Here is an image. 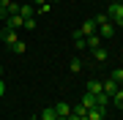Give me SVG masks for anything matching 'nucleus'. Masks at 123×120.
I'll return each mask as SVG.
<instances>
[{
    "mask_svg": "<svg viewBox=\"0 0 123 120\" xmlns=\"http://www.w3.org/2000/svg\"><path fill=\"white\" fill-rule=\"evenodd\" d=\"M22 25H25V19L19 17V14H11V17L6 19V27H8V30H19Z\"/></svg>",
    "mask_w": 123,
    "mask_h": 120,
    "instance_id": "1",
    "label": "nucleus"
},
{
    "mask_svg": "<svg viewBox=\"0 0 123 120\" xmlns=\"http://www.w3.org/2000/svg\"><path fill=\"white\" fill-rule=\"evenodd\" d=\"M98 36H101V38H112V36H115V25L110 22V19H107L104 25H98Z\"/></svg>",
    "mask_w": 123,
    "mask_h": 120,
    "instance_id": "2",
    "label": "nucleus"
},
{
    "mask_svg": "<svg viewBox=\"0 0 123 120\" xmlns=\"http://www.w3.org/2000/svg\"><path fill=\"white\" fill-rule=\"evenodd\" d=\"M107 17L118 22V19L123 17V3H110V11H107Z\"/></svg>",
    "mask_w": 123,
    "mask_h": 120,
    "instance_id": "3",
    "label": "nucleus"
},
{
    "mask_svg": "<svg viewBox=\"0 0 123 120\" xmlns=\"http://www.w3.org/2000/svg\"><path fill=\"white\" fill-rule=\"evenodd\" d=\"M79 30H82V36H93V33H98V25L93 22V17H90V19H85V25L79 27Z\"/></svg>",
    "mask_w": 123,
    "mask_h": 120,
    "instance_id": "4",
    "label": "nucleus"
},
{
    "mask_svg": "<svg viewBox=\"0 0 123 120\" xmlns=\"http://www.w3.org/2000/svg\"><path fill=\"white\" fill-rule=\"evenodd\" d=\"M0 36H3V44H17V41H19V36H17V30H8V27H6V30L3 33H0Z\"/></svg>",
    "mask_w": 123,
    "mask_h": 120,
    "instance_id": "5",
    "label": "nucleus"
},
{
    "mask_svg": "<svg viewBox=\"0 0 123 120\" xmlns=\"http://www.w3.org/2000/svg\"><path fill=\"white\" fill-rule=\"evenodd\" d=\"M55 115H57V117H68V115H71V107H68L66 101L55 104Z\"/></svg>",
    "mask_w": 123,
    "mask_h": 120,
    "instance_id": "6",
    "label": "nucleus"
},
{
    "mask_svg": "<svg viewBox=\"0 0 123 120\" xmlns=\"http://www.w3.org/2000/svg\"><path fill=\"white\" fill-rule=\"evenodd\" d=\"M118 87H120V85L115 82V79H107V82H101V90H104L107 96H112V93H115V90H118Z\"/></svg>",
    "mask_w": 123,
    "mask_h": 120,
    "instance_id": "7",
    "label": "nucleus"
},
{
    "mask_svg": "<svg viewBox=\"0 0 123 120\" xmlns=\"http://www.w3.org/2000/svg\"><path fill=\"white\" fill-rule=\"evenodd\" d=\"M33 14H36V6H30V3L19 6V17H22V19H27V17H33Z\"/></svg>",
    "mask_w": 123,
    "mask_h": 120,
    "instance_id": "8",
    "label": "nucleus"
},
{
    "mask_svg": "<svg viewBox=\"0 0 123 120\" xmlns=\"http://www.w3.org/2000/svg\"><path fill=\"white\" fill-rule=\"evenodd\" d=\"M71 38H74V46H77V49H85V36H82V30H74V33H71Z\"/></svg>",
    "mask_w": 123,
    "mask_h": 120,
    "instance_id": "9",
    "label": "nucleus"
},
{
    "mask_svg": "<svg viewBox=\"0 0 123 120\" xmlns=\"http://www.w3.org/2000/svg\"><path fill=\"white\" fill-rule=\"evenodd\" d=\"M85 46H90V49H98V46H101V36H98V33H93V36H88V41H85Z\"/></svg>",
    "mask_w": 123,
    "mask_h": 120,
    "instance_id": "10",
    "label": "nucleus"
},
{
    "mask_svg": "<svg viewBox=\"0 0 123 120\" xmlns=\"http://www.w3.org/2000/svg\"><path fill=\"white\" fill-rule=\"evenodd\" d=\"M110 98H112V104H115V107H118V109H123V90H120V87L115 90V93H112Z\"/></svg>",
    "mask_w": 123,
    "mask_h": 120,
    "instance_id": "11",
    "label": "nucleus"
},
{
    "mask_svg": "<svg viewBox=\"0 0 123 120\" xmlns=\"http://www.w3.org/2000/svg\"><path fill=\"white\" fill-rule=\"evenodd\" d=\"M88 93H90V96H98V93H101V82H98V79H90V82H88Z\"/></svg>",
    "mask_w": 123,
    "mask_h": 120,
    "instance_id": "12",
    "label": "nucleus"
},
{
    "mask_svg": "<svg viewBox=\"0 0 123 120\" xmlns=\"http://www.w3.org/2000/svg\"><path fill=\"white\" fill-rule=\"evenodd\" d=\"M101 117H104V109H101V107L88 109V120H101Z\"/></svg>",
    "mask_w": 123,
    "mask_h": 120,
    "instance_id": "13",
    "label": "nucleus"
},
{
    "mask_svg": "<svg viewBox=\"0 0 123 120\" xmlns=\"http://www.w3.org/2000/svg\"><path fill=\"white\" fill-rule=\"evenodd\" d=\"M11 52L14 55H25L27 52V44H25V41H17V44H11Z\"/></svg>",
    "mask_w": 123,
    "mask_h": 120,
    "instance_id": "14",
    "label": "nucleus"
},
{
    "mask_svg": "<svg viewBox=\"0 0 123 120\" xmlns=\"http://www.w3.org/2000/svg\"><path fill=\"white\" fill-rule=\"evenodd\" d=\"M55 117H57V115H55V107H47V109L38 115V120H55Z\"/></svg>",
    "mask_w": 123,
    "mask_h": 120,
    "instance_id": "15",
    "label": "nucleus"
},
{
    "mask_svg": "<svg viewBox=\"0 0 123 120\" xmlns=\"http://www.w3.org/2000/svg\"><path fill=\"white\" fill-rule=\"evenodd\" d=\"M107 104H110V96H107V93H104V90H101V93L96 96V107H101V109H104V107H107Z\"/></svg>",
    "mask_w": 123,
    "mask_h": 120,
    "instance_id": "16",
    "label": "nucleus"
},
{
    "mask_svg": "<svg viewBox=\"0 0 123 120\" xmlns=\"http://www.w3.org/2000/svg\"><path fill=\"white\" fill-rule=\"evenodd\" d=\"M68 71H71V74H79V71H82V60H79V57H74V60L68 63Z\"/></svg>",
    "mask_w": 123,
    "mask_h": 120,
    "instance_id": "17",
    "label": "nucleus"
},
{
    "mask_svg": "<svg viewBox=\"0 0 123 120\" xmlns=\"http://www.w3.org/2000/svg\"><path fill=\"white\" fill-rule=\"evenodd\" d=\"M82 104H85V107H88V109H93V107H96V96L85 93V96H82Z\"/></svg>",
    "mask_w": 123,
    "mask_h": 120,
    "instance_id": "18",
    "label": "nucleus"
},
{
    "mask_svg": "<svg viewBox=\"0 0 123 120\" xmlns=\"http://www.w3.org/2000/svg\"><path fill=\"white\" fill-rule=\"evenodd\" d=\"M49 8H52V3H49V0H47V3H41V6H36V14H38V17H44V14H47Z\"/></svg>",
    "mask_w": 123,
    "mask_h": 120,
    "instance_id": "19",
    "label": "nucleus"
},
{
    "mask_svg": "<svg viewBox=\"0 0 123 120\" xmlns=\"http://www.w3.org/2000/svg\"><path fill=\"white\" fill-rule=\"evenodd\" d=\"M71 115H79V117H85V115H88V107H85V104H77V107L71 109Z\"/></svg>",
    "mask_w": 123,
    "mask_h": 120,
    "instance_id": "20",
    "label": "nucleus"
},
{
    "mask_svg": "<svg viewBox=\"0 0 123 120\" xmlns=\"http://www.w3.org/2000/svg\"><path fill=\"white\" fill-rule=\"evenodd\" d=\"M93 57H96V60H107V49H104V46L93 49Z\"/></svg>",
    "mask_w": 123,
    "mask_h": 120,
    "instance_id": "21",
    "label": "nucleus"
},
{
    "mask_svg": "<svg viewBox=\"0 0 123 120\" xmlns=\"http://www.w3.org/2000/svg\"><path fill=\"white\" fill-rule=\"evenodd\" d=\"M22 27H25V30H36V19H33V17H27Z\"/></svg>",
    "mask_w": 123,
    "mask_h": 120,
    "instance_id": "22",
    "label": "nucleus"
},
{
    "mask_svg": "<svg viewBox=\"0 0 123 120\" xmlns=\"http://www.w3.org/2000/svg\"><path fill=\"white\" fill-rule=\"evenodd\" d=\"M110 79H115V82H123V68H115V71H112V76H110Z\"/></svg>",
    "mask_w": 123,
    "mask_h": 120,
    "instance_id": "23",
    "label": "nucleus"
},
{
    "mask_svg": "<svg viewBox=\"0 0 123 120\" xmlns=\"http://www.w3.org/2000/svg\"><path fill=\"white\" fill-rule=\"evenodd\" d=\"M107 19H110V17H107V14H96V17H93V22H96V25H104Z\"/></svg>",
    "mask_w": 123,
    "mask_h": 120,
    "instance_id": "24",
    "label": "nucleus"
},
{
    "mask_svg": "<svg viewBox=\"0 0 123 120\" xmlns=\"http://www.w3.org/2000/svg\"><path fill=\"white\" fill-rule=\"evenodd\" d=\"M6 19H8V11H6L3 6H0V22H6Z\"/></svg>",
    "mask_w": 123,
    "mask_h": 120,
    "instance_id": "25",
    "label": "nucleus"
},
{
    "mask_svg": "<svg viewBox=\"0 0 123 120\" xmlns=\"http://www.w3.org/2000/svg\"><path fill=\"white\" fill-rule=\"evenodd\" d=\"M3 93H6V82L0 79V98H3Z\"/></svg>",
    "mask_w": 123,
    "mask_h": 120,
    "instance_id": "26",
    "label": "nucleus"
},
{
    "mask_svg": "<svg viewBox=\"0 0 123 120\" xmlns=\"http://www.w3.org/2000/svg\"><path fill=\"white\" fill-rule=\"evenodd\" d=\"M118 25H120V27H123V17H120V19H118Z\"/></svg>",
    "mask_w": 123,
    "mask_h": 120,
    "instance_id": "27",
    "label": "nucleus"
},
{
    "mask_svg": "<svg viewBox=\"0 0 123 120\" xmlns=\"http://www.w3.org/2000/svg\"><path fill=\"white\" fill-rule=\"evenodd\" d=\"M68 117H71V115H68ZM68 117H55V120H68Z\"/></svg>",
    "mask_w": 123,
    "mask_h": 120,
    "instance_id": "28",
    "label": "nucleus"
},
{
    "mask_svg": "<svg viewBox=\"0 0 123 120\" xmlns=\"http://www.w3.org/2000/svg\"><path fill=\"white\" fill-rule=\"evenodd\" d=\"M0 76H3V63H0Z\"/></svg>",
    "mask_w": 123,
    "mask_h": 120,
    "instance_id": "29",
    "label": "nucleus"
},
{
    "mask_svg": "<svg viewBox=\"0 0 123 120\" xmlns=\"http://www.w3.org/2000/svg\"><path fill=\"white\" fill-rule=\"evenodd\" d=\"M110 3H123V0H110Z\"/></svg>",
    "mask_w": 123,
    "mask_h": 120,
    "instance_id": "30",
    "label": "nucleus"
},
{
    "mask_svg": "<svg viewBox=\"0 0 123 120\" xmlns=\"http://www.w3.org/2000/svg\"><path fill=\"white\" fill-rule=\"evenodd\" d=\"M49 3H60V0H49Z\"/></svg>",
    "mask_w": 123,
    "mask_h": 120,
    "instance_id": "31",
    "label": "nucleus"
},
{
    "mask_svg": "<svg viewBox=\"0 0 123 120\" xmlns=\"http://www.w3.org/2000/svg\"><path fill=\"white\" fill-rule=\"evenodd\" d=\"M30 120H38V117H30Z\"/></svg>",
    "mask_w": 123,
    "mask_h": 120,
    "instance_id": "32",
    "label": "nucleus"
},
{
    "mask_svg": "<svg viewBox=\"0 0 123 120\" xmlns=\"http://www.w3.org/2000/svg\"><path fill=\"white\" fill-rule=\"evenodd\" d=\"M120 90H123V82H120Z\"/></svg>",
    "mask_w": 123,
    "mask_h": 120,
    "instance_id": "33",
    "label": "nucleus"
}]
</instances>
